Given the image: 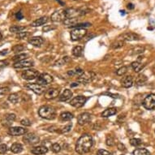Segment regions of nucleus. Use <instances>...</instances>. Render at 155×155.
Wrapping results in <instances>:
<instances>
[{
  "mask_svg": "<svg viewBox=\"0 0 155 155\" xmlns=\"http://www.w3.org/2000/svg\"><path fill=\"white\" fill-rule=\"evenodd\" d=\"M93 145V140L92 136L84 134L80 137L76 145V151L80 154H87L90 151Z\"/></svg>",
  "mask_w": 155,
  "mask_h": 155,
  "instance_id": "1",
  "label": "nucleus"
},
{
  "mask_svg": "<svg viewBox=\"0 0 155 155\" xmlns=\"http://www.w3.org/2000/svg\"><path fill=\"white\" fill-rule=\"evenodd\" d=\"M38 114L42 119H48V120L54 119L56 117L55 109L51 106H47V105L41 107L38 110Z\"/></svg>",
  "mask_w": 155,
  "mask_h": 155,
  "instance_id": "2",
  "label": "nucleus"
},
{
  "mask_svg": "<svg viewBox=\"0 0 155 155\" xmlns=\"http://www.w3.org/2000/svg\"><path fill=\"white\" fill-rule=\"evenodd\" d=\"M68 18V9H61L55 12L51 16V20L53 22H64Z\"/></svg>",
  "mask_w": 155,
  "mask_h": 155,
  "instance_id": "3",
  "label": "nucleus"
},
{
  "mask_svg": "<svg viewBox=\"0 0 155 155\" xmlns=\"http://www.w3.org/2000/svg\"><path fill=\"white\" fill-rule=\"evenodd\" d=\"M87 34V30L85 28H75L71 32V39L72 41H79L84 38Z\"/></svg>",
  "mask_w": 155,
  "mask_h": 155,
  "instance_id": "4",
  "label": "nucleus"
},
{
  "mask_svg": "<svg viewBox=\"0 0 155 155\" xmlns=\"http://www.w3.org/2000/svg\"><path fill=\"white\" fill-rule=\"evenodd\" d=\"M144 107L147 110H154L155 108V94L150 93L144 99Z\"/></svg>",
  "mask_w": 155,
  "mask_h": 155,
  "instance_id": "5",
  "label": "nucleus"
},
{
  "mask_svg": "<svg viewBox=\"0 0 155 155\" xmlns=\"http://www.w3.org/2000/svg\"><path fill=\"white\" fill-rule=\"evenodd\" d=\"M95 73L93 72H84L81 76H80L77 79V81L79 83L87 84L91 82L95 78Z\"/></svg>",
  "mask_w": 155,
  "mask_h": 155,
  "instance_id": "6",
  "label": "nucleus"
},
{
  "mask_svg": "<svg viewBox=\"0 0 155 155\" xmlns=\"http://www.w3.org/2000/svg\"><path fill=\"white\" fill-rule=\"evenodd\" d=\"M53 76L49 75L47 73H42V74H40L37 79V84H42V85H47V84H50L53 82Z\"/></svg>",
  "mask_w": 155,
  "mask_h": 155,
  "instance_id": "7",
  "label": "nucleus"
},
{
  "mask_svg": "<svg viewBox=\"0 0 155 155\" xmlns=\"http://www.w3.org/2000/svg\"><path fill=\"white\" fill-rule=\"evenodd\" d=\"M87 101V98L84 96H76L72 98L70 102V105L76 108H80L83 107Z\"/></svg>",
  "mask_w": 155,
  "mask_h": 155,
  "instance_id": "8",
  "label": "nucleus"
},
{
  "mask_svg": "<svg viewBox=\"0 0 155 155\" xmlns=\"http://www.w3.org/2000/svg\"><path fill=\"white\" fill-rule=\"evenodd\" d=\"M39 75L40 74L38 71H37L35 69H28V70H25L22 72L21 76H22L23 79L30 80L36 79L37 77H38Z\"/></svg>",
  "mask_w": 155,
  "mask_h": 155,
  "instance_id": "9",
  "label": "nucleus"
},
{
  "mask_svg": "<svg viewBox=\"0 0 155 155\" xmlns=\"http://www.w3.org/2000/svg\"><path fill=\"white\" fill-rule=\"evenodd\" d=\"M26 88H28V89L32 90L33 93H35L36 94H38V95H41L44 92H46V89H45V86L42 85V84H26Z\"/></svg>",
  "mask_w": 155,
  "mask_h": 155,
  "instance_id": "10",
  "label": "nucleus"
},
{
  "mask_svg": "<svg viewBox=\"0 0 155 155\" xmlns=\"http://www.w3.org/2000/svg\"><path fill=\"white\" fill-rule=\"evenodd\" d=\"M23 141L28 145H37L40 141L39 137L34 133H28L23 137Z\"/></svg>",
  "mask_w": 155,
  "mask_h": 155,
  "instance_id": "11",
  "label": "nucleus"
},
{
  "mask_svg": "<svg viewBox=\"0 0 155 155\" xmlns=\"http://www.w3.org/2000/svg\"><path fill=\"white\" fill-rule=\"evenodd\" d=\"M16 115L15 114H6L5 116L3 117V119L1 120V123L4 127H10L12 126L13 122L16 120Z\"/></svg>",
  "mask_w": 155,
  "mask_h": 155,
  "instance_id": "12",
  "label": "nucleus"
},
{
  "mask_svg": "<svg viewBox=\"0 0 155 155\" xmlns=\"http://www.w3.org/2000/svg\"><path fill=\"white\" fill-rule=\"evenodd\" d=\"M27 133V129L21 127H12L9 128L8 134L13 136H18L24 135Z\"/></svg>",
  "mask_w": 155,
  "mask_h": 155,
  "instance_id": "13",
  "label": "nucleus"
},
{
  "mask_svg": "<svg viewBox=\"0 0 155 155\" xmlns=\"http://www.w3.org/2000/svg\"><path fill=\"white\" fill-rule=\"evenodd\" d=\"M33 66V62L32 60H24L20 62L15 63V64L13 65V68H16V69H20V68H30Z\"/></svg>",
  "mask_w": 155,
  "mask_h": 155,
  "instance_id": "14",
  "label": "nucleus"
},
{
  "mask_svg": "<svg viewBox=\"0 0 155 155\" xmlns=\"http://www.w3.org/2000/svg\"><path fill=\"white\" fill-rule=\"evenodd\" d=\"M119 39L121 41H126V42L136 41L139 39V36L134 33H125L119 36Z\"/></svg>",
  "mask_w": 155,
  "mask_h": 155,
  "instance_id": "15",
  "label": "nucleus"
},
{
  "mask_svg": "<svg viewBox=\"0 0 155 155\" xmlns=\"http://www.w3.org/2000/svg\"><path fill=\"white\" fill-rule=\"evenodd\" d=\"M59 94H60V90L57 89L52 88V89H47L46 91L45 92L44 96H45V98H46V99L51 100L56 98L59 96Z\"/></svg>",
  "mask_w": 155,
  "mask_h": 155,
  "instance_id": "16",
  "label": "nucleus"
},
{
  "mask_svg": "<svg viewBox=\"0 0 155 155\" xmlns=\"http://www.w3.org/2000/svg\"><path fill=\"white\" fill-rule=\"evenodd\" d=\"M90 119H91V115L88 112H84V113H82L80 114L78 118H77V123L79 125H84L87 123H89L90 121Z\"/></svg>",
  "mask_w": 155,
  "mask_h": 155,
  "instance_id": "17",
  "label": "nucleus"
},
{
  "mask_svg": "<svg viewBox=\"0 0 155 155\" xmlns=\"http://www.w3.org/2000/svg\"><path fill=\"white\" fill-rule=\"evenodd\" d=\"M44 42V39L42 37H33L28 40V43L36 47H40Z\"/></svg>",
  "mask_w": 155,
  "mask_h": 155,
  "instance_id": "18",
  "label": "nucleus"
},
{
  "mask_svg": "<svg viewBox=\"0 0 155 155\" xmlns=\"http://www.w3.org/2000/svg\"><path fill=\"white\" fill-rule=\"evenodd\" d=\"M48 152V149L46 146L41 145V146H37V147L33 148L31 149V153L35 155H42L45 154Z\"/></svg>",
  "mask_w": 155,
  "mask_h": 155,
  "instance_id": "19",
  "label": "nucleus"
},
{
  "mask_svg": "<svg viewBox=\"0 0 155 155\" xmlns=\"http://www.w3.org/2000/svg\"><path fill=\"white\" fill-rule=\"evenodd\" d=\"M48 21V17L47 16H42V17H40L38 19H37L34 21H33L31 23V26L32 27H39V26H42L43 25L46 23H47Z\"/></svg>",
  "mask_w": 155,
  "mask_h": 155,
  "instance_id": "20",
  "label": "nucleus"
},
{
  "mask_svg": "<svg viewBox=\"0 0 155 155\" xmlns=\"http://www.w3.org/2000/svg\"><path fill=\"white\" fill-rule=\"evenodd\" d=\"M121 84L123 88H130L133 84V79L131 76H126L121 80Z\"/></svg>",
  "mask_w": 155,
  "mask_h": 155,
  "instance_id": "21",
  "label": "nucleus"
},
{
  "mask_svg": "<svg viewBox=\"0 0 155 155\" xmlns=\"http://www.w3.org/2000/svg\"><path fill=\"white\" fill-rule=\"evenodd\" d=\"M72 97V92L70 90V89H65L63 93L60 95V100L61 102H66V101H68L69 99H71V98Z\"/></svg>",
  "mask_w": 155,
  "mask_h": 155,
  "instance_id": "22",
  "label": "nucleus"
},
{
  "mask_svg": "<svg viewBox=\"0 0 155 155\" xmlns=\"http://www.w3.org/2000/svg\"><path fill=\"white\" fill-rule=\"evenodd\" d=\"M116 112H117V109L116 107H111V108H107L102 113V117L104 118H108L110 116H114L116 115Z\"/></svg>",
  "mask_w": 155,
  "mask_h": 155,
  "instance_id": "23",
  "label": "nucleus"
},
{
  "mask_svg": "<svg viewBox=\"0 0 155 155\" xmlns=\"http://www.w3.org/2000/svg\"><path fill=\"white\" fill-rule=\"evenodd\" d=\"M11 151L14 154H20L23 151V145L20 143L12 144L11 146Z\"/></svg>",
  "mask_w": 155,
  "mask_h": 155,
  "instance_id": "24",
  "label": "nucleus"
},
{
  "mask_svg": "<svg viewBox=\"0 0 155 155\" xmlns=\"http://www.w3.org/2000/svg\"><path fill=\"white\" fill-rule=\"evenodd\" d=\"M77 22H78V19L76 17H72V18L66 19L63 23H64V24L67 25V26H69L71 28L72 26H74L75 24H77Z\"/></svg>",
  "mask_w": 155,
  "mask_h": 155,
  "instance_id": "25",
  "label": "nucleus"
},
{
  "mask_svg": "<svg viewBox=\"0 0 155 155\" xmlns=\"http://www.w3.org/2000/svg\"><path fill=\"white\" fill-rule=\"evenodd\" d=\"M131 66L136 72H140V71L144 68V64H142L141 63H140L138 61H136V62L131 63Z\"/></svg>",
  "mask_w": 155,
  "mask_h": 155,
  "instance_id": "26",
  "label": "nucleus"
},
{
  "mask_svg": "<svg viewBox=\"0 0 155 155\" xmlns=\"http://www.w3.org/2000/svg\"><path fill=\"white\" fill-rule=\"evenodd\" d=\"M24 29H25V27L24 26H20V25H13V26H11L9 28L10 32L13 33H19L22 32Z\"/></svg>",
  "mask_w": 155,
  "mask_h": 155,
  "instance_id": "27",
  "label": "nucleus"
},
{
  "mask_svg": "<svg viewBox=\"0 0 155 155\" xmlns=\"http://www.w3.org/2000/svg\"><path fill=\"white\" fill-rule=\"evenodd\" d=\"M83 54V48L80 46H75L72 49V55L75 57H80Z\"/></svg>",
  "mask_w": 155,
  "mask_h": 155,
  "instance_id": "28",
  "label": "nucleus"
},
{
  "mask_svg": "<svg viewBox=\"0 0 155 155\" xmlns=\"http://www.w3.org/2000/svg\"><path fill=\"white\" fill-rule=\"evenodd\" d=\"M147 81V77L145 75H139V76L136 77V84L137 85H142L144 84Z\"/></svg>",
  "mask_w": 155,
  "mask_h": 155,
  "instance_id": "29",
  "label": "nucleus"
},
{
  "mask_svg": "<svg viewBox=\"0 0 155 155\" xmlns=\"http://www.w3.org/2000/svg\"><path fill=\"white\" fill-rule=\"evenodd\" d=\"M8 100H9L11 102H12V103H18V102H20V96H19L18 93H12V94H10V95H9Z\"/></svg>",
  "mask_w": 155,
  "mask_h": 155,
  "instance_id": "30",
  "label": "nucleus"
},
{
  "mask_svg": "<svg viewBox=\"0 0 155 155\" xmlns=\"http://www.w3.org/2000/svg\"><path fill=\"white\" fill-rule=\"evenodd\" d=\"M149 153L146 149L145 148H140V149H136L133 151V155H149Z\"/></svg>",
  "mask_w": 155,
  "mask_h": 155,
  "instance_id": "31",
  "label": "nucleus"
},
{
  "mask_svg": "<svg viewBox=\"0 0 155 155\" xmlns=\"http://www.w3.org/2000/svg\"><path fill=\"white\" fill-rule=\"evenodd\" d=\"M60 117H61V119H63V120H66V121H68V120H71V119H73V115H72V113H70V112H63L61 115H60Z\"/></svg>",
  "mask_w": 155,
  "mask_h": 155,
  "instance_id": "32",
  "label": "nucleus"
},
{
  "mask_svg": "<svg viewBox=\"0 0 155 155\" xmlns=\"http://www.w3.org/2000/svg\"><path fill=\"white\" fill-rule=\"evenodd\" d=\"M27 56L28 55H27L26 54H19V55H17L14 56L12 60H13L15 63H17V62H20V61L25 60Z\"/></svg>",
  "mask_w": 155,
  "mask_h": 155,
  "instance_id": "33",
  "label": "nucleus"
},
{
  "mask_svg": "<svg viewBox=\"0 0 155 155\" xmlns=\"http://www.w3.org/2000/svg\"><path fill=\"white\" fill-rule=\"evenodd\" d=\"M69 60H70L69 57H68V56H65V57H63L62 59H60V60H58L55 64V66H61V65H64V64H67Z\"/></svg>",
  "mask_w": 155,
  "mask_h": 155,
  "instance_id": "34",
  "label": "nucleus"
},
{
  "mask_svg": "<svg viewBox=\"0 0 155 155\" xmlns=\"http://www.w3.org/2000/svg\"><path fill=\"white\" fill-rule=\"evenodd\" d=\"M123 46H124V42L119 40V41H116V42H113V43L111 44V48L116 50V49H119V48L123 47Z\"/></svg>",
  "mask_w": 155,
  "mask_h": 155,
  "instance_id": "35",
  "label": "nucleus"
},
{
  "mask_svg": "<svg viewBox=\"0 0 155 155\" xmlns=\"http://www.w3.org/2000/svg\"><path fill=\"white\" fill-rule=\"evenodd\" d=\"M145 51V48L142 46H136L131 51V55H139L143 53Z\"/></svg>",
  "mask_w": 155,
  "mask_h": 155,
  "instance_id": "36",
  "label": "nucleus"
},
{
  "mask_svg": "<svg viewBox=\"0 0 155 155\" xmlns=\"http://www.w3.org/2000/svg\"><path fill=\"white\" fill-rule=\"evenodd\" d=\"M106 144H107V145H108V146H111V147L113 146V145H115V144H116V142H115V140H114V138H113L111 135H108L107 136Z\"/></svg>",
  "mask_w": 155,
  "mask_h": 155,
  "instance_id": "37",
  "label": "nucleus"
},
{
  "mask_svg": "<svg viewBox=\"0 0 155 155\" xmlns=\"http://www.w3.org/2000/svg\"><path fill=\"white\" fill-rule=\"evenodd\" d=\"M12 51L14 53H20V51H23L24 50V46L23 45H16L12 48Z\"/></svg>",
  "mask_w": 155,
  "mask_h": 155,
  "instance_id": "38",
  "label": "nucleus"
},
{
  "mask_svg": "<svg viewBox=\"0 0 155 155\" xmlns=\"http://www.w3.org/2000/svg\"><path fill=\"white\" fill-rule=\"evenodd\" d=\"M127 72V67L126 66H123L122 68H120L119 69L117 70V72H116V74L118 75V76H123L124 74H126Z\"/></svg>",
  "mask_w": 155,
  "mask_h": 155,
  "instance_id": "39",
  "label": "nucleus"
},
{
  "mask_svg": "<svg viewBox=\"0 0 155 155\" xmlns=\"http://www.w3.org/2000/svg\"><path fill=\"white\" fill-rule=\"evenodd\" d=\"M56 28H57V26L53 25V24H52V25L51 24V25H45L43 28H42V31L45 33H47L51 31V30H55Z\"/></svg>",
  "mask_w": 155,
  "mask_h": 155,
  "instance_id": "40",
  "label": "nucleus"
},
{
  "mask_svg": "<svg viewBox=\"0 0 155 155\" xmlns=\"http://www.w3.org/2000/svg\"><path fill=\"white\" fill-rule=\"evenodd\" d=\"M92 24L90 23H81V24H76L74 26H72L71 28H86V27H89L91 26Z\"/></svg>",
  "mask_w": 155,
  "mask_h": 155,
  "instance_id": "41",
  "label": "nucleus"
},
{
  "mask_svg": "<svg viewBox=\"0 0 155 155\" xmlns=\"http://www.w3.org/2000/svg\"><path fill=\"white\" fill-rule=\"evenodd\" d=\"M130 144L132 146H138L141 144V140L138 138H132L130 140Z\"/></svg>",
  "mask_w": 155,
  "mask_h": 155,
  "instance_id": "42",
  "label": "nucleus"
},
{
  "mask_svg": "<svg viewBox=\"0 0 155 155\" xmlns=\"http://www.w3.org/2000/svg\"><path fill=\"white\" fill-rule=\"evenodd\" d=\"M72 123H69L68 125H66L65 127H64L62 129H60V133H67L68 131H71V129H72Z\"/></svg>",
  "mask_w": 155,
  "mask_h": 155,
  "instance_id": "43",
  "label": "nucleus"
},
{
  "mask_svg": "<svg viewBox=\"0 0 155 155\" xmlns=\"http://www.w3.org/2000/svg\"><path fill=\"white\" fill-rule=\"evenodd\" d=\"M51 150L54 152V153H56V154H57V153L60 152L61 147H60V145L58 143H55L51 145Z\"/></svg>",
  "mask_w": 155,
  "mask_h": 155,
  "instance_id": "44",
  "label": "nucleus"
},
{
  "mask_svg": "<svg viewBox=\"0 0 155 155\" xmlns=\"http://www.w3.org/2000/svg\"><path fill=\"white\" fill-rule=\"evenodd\" d=\"M8 145L6 144H1L0 145V154H3L8 152Z\"/></svg>",
  "mask_w": 155,
  "mask_h": 155,
  "instance_id": "45",
  "label": "nucleus"
},
{
  "mask_svg": "<svg viewBox=\"0 0 155 155\" xmlns=\"http://www.w3.org/2000/svg\"><path fill=\"white\" fill-rule=\"evenodd\" d=\"M20 123H21L23 126H24V127H29V126H31V124H32L31 121L28 119H27V118L22 119V120L20 121Z\"/></svg>",
  "mask_w": 155,
  "mask_h": 155,
  "instance_id": "46",
  "label": "nucleus"
},
{
  "mask_svg": "<svg viewBox=\"0 0 155 155\" xmlns=\"http://www.w3.org/2000/svg\"><path fill=\"white\" fill-rule=\"evenodd\" d=\"M28 35H29V33L27 32H20L17 34L16 37H17V39H24L26 37H28Z\"/></svg>",
  "mask_w": 155,
  "mask_h": 155,
  "instance_id": "47",
  "label": "nucleus"
},
{
  "mask_svg": "<svg viewBox=\"0 0 155 155\" xmlns=\"http://www.w3.org/2000/svg\"><path fill=\"white\" fill-rule=\"evenodd\" d=\"M10 91V89L8 87H1L0 88V96L5 95L8 93Z\"/></svg>",
  "mask_w": 155,
  "mask_h": 155,
  "instance_id": "48",
  "label": "nucleus"
},
{
  "mask_svg": "<svg viewBox=\"0 0 155 155\" xmlns=\"http://www.w3.org/2000/svg\"><path fill=\"white\" fill-rule=\"evenodd\" d=\"M97 155H113L111 153L108 152L105 149H98L97 152Z\"/></svg>",
  "mask_w": 155,
  "mask_h": 155,
  "instance_id": "49",
  "label": "nucleus"
},
{
  "mask_svg": "<svg viewBox=\"0 0 155 155\" xmlns=\"http://www.w3.org/2000/svg\"><path fill=\"white\" fill-rule=\"evenodd\" d=\"M117 147H118L119 150H120V151H125L126 150L125 145L123 143H121V142H119V143L117 144Z\"/></svg>",
  "mask_w": 155,
  "mask_h": 155,
  "instance_id": "50",
  "label": "nucleus"
},
{
  "mask_svg": "<svg viewBox=\"0 0 155 155\" xmlns=\"http://www.w3.org/2000/svg\"><path fill=\"white\" fill-rule=\"evenodd\" d=\"M8 65V62L6 60H0V68H5Z\"/></svg>",
  "mask_w": 155,
  "mask_h": 155,
  "instance_id": "51",
  "label": "nucleus"
},
{
  "mask_svg": "<svg viewBox=\"0 0 155 155\" xmlns=\"http://www.w3.org/2000/svg\"><path fill=\"white\" fill-rule=\"evenodd\" d=\"M84 72L83 69H81V68H76V70H75V73H76V74H77V75H79V76H81Z\"/></svg>",
  "mask_w": 155,
  "mask_h": 155,
  "instance_id": "52",
  "label": "nucleus"
},
{
  "mask_svg": "<svg viewBox=\"0 0 155 155\" xmlns=\"http://www.w3.org/2000/svg\"><path fill=\"white\" fill-rule=\"evenodd\" d=\"M16 18L18 20H22L23 18H24V16H23V14H22V12H18L16 14Z\"/></svg>",
  "mask_w": 155,
  "mask_h": 155,
  "instance_id": "53",
  "label": "nucleus"
},
{
  "mask_svg": "<svg viewBox=\"0 0 155 155\" xmlns=\"http://www.w3.org/2000/svg\"><path fill=\"white\" fill-rule=\"evenodd\" d=\"M105 95H107V96H111V98H119V97L118 95H116V94H113V93H104Z\"/></svg>",
  "mask_w": 155,
  "mask_h": 155,
  "instance_id": "54",
  "label": "nucleus"
},
{
  "mask_svg": "<svg viewBox=\"0 0 155 155\" xmlns=\"http://www.w3.org/2000/svg\"><path fill=\"white\" fill-rule=\"evenodd\" d=\"M8 53V50H3V51H0V55H6Z\"/></svg>",
  "mask_w": 155,
  "mask_h": 155,
  "instance_id": "55",
  "label": "nucleus"
},
{
  "mask_svg": "<svg viewBox=\"0 0 155 155\" xmlns=\"http://www.w3.org/2000/svg\"><path fill=\"white\" fill-rule=\"evenodd\" d=\"M134 5L132 3H128L127 4V8L129 9V10H132V9H134Z\"/></svg>",
  "mask_w": 155,
  "mask_h": 155,
  "instance_id": "56",
  "label": "nucleus"
},
{
  "mask_svg": "<svg viewBox=\"0 0 155 155\" xmlns=\"http://www.w3.org/2000/svg\"><path fill=\"white\" fill-rule=\"evenodd\" d=\"M68 74L69 76H74L76 73H75V71H68Z\"/></svg>",
  "mask_w": 155,
  "mask_h": 155,
  "instance_id": "57",
  "label": "nucleus"
},
{
  "mask_svg": "<svg viewBox=\"0 0 155 155\" xmlns=\"http://www.w3.org/2000/svg\"><path fill=\"white\" fill-rule=\"evenodd\" d=\"M56 1H57V2H59V3L61 4V6H64V5H65V3H64V2H62L61 0H56Z\"/></svg>",
  "mask_w": 155,
  "mask_h": 155,
  "instance_id": "58",
  "label": "nucleus"
},
{
  "mask_svg": "<svg viewBox=\"0 0 155 155\" xmlns=\"http://www.w3.org/2000/svg\"><path fill=\"white\" fill-rule=\"evenodd\" d=\"M77 85H78V84L77 83H73L72 84H71V87H76Z\"/></svg>",
  "mask_w": 155,
  "mask_h": 155,
  "instance_id": "59",
  "label": "nucleus"
},
{
  "mask_svg": "<svg viewBox=\"0 0 155 155\" xmlns=\"http://www.w3.org/2000/svg\"><path fill=\"white\" fill-rule=\"evenodd\" d=\"M120 14L122 15V16H124L125 15V11H120Z\"/></svg>",
  "mask_w": 155,
  "mask_h": 155,
  "instance_id": "60",
  "label": "nucleus"
},
{
  "mask_svg": "<svg viewBox=\"0 0 155 155\" xmlns=\"http://www.w3.org/2000/svg\"><path fill=\"white\" fill-rule=\"evenodd\" d=\"M3 40V35H2V33H1V32H0V42Z\"/></svg>",
  "mask_w": 155,
  "mask_h": 155,
  "instance_id": "61",
  "label": "nucleus"
},
{
  "mask_svg": "<svg viewBox=\"0 0 155 155\" xmlns=\"http://www.w3.org/2000/svg\"><path fill=\"white\" fill-rule=\"evenodd\" d=\"M121 155H124V154H121Z\"/></svg>",
  "mask_w": 155,
  "mask_h": 155,
  "instance_id": "62",
  "label": "nucleus"
}]
</instances>
